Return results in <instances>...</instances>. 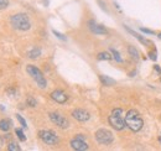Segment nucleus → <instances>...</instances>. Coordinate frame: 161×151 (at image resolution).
I'll return each instance as SVG.
<instances>
[{
	"label": "nucleus",
	"mask_w": 161,
	"mask_h": 151,
	"mask_svg": "<svg viewBox=\"0 0 161 151\" xmlns=\"http://www.w3.org/2000/svg\"><path fill=\"white\" fill-rule=\"evenodd\" d=\"M7 150L9 151H20L21 150V148L19 146V144H17V143H15V141H10V143H9V145H7Z\"/></svg>",
	"instance_id": "obj_20"
},
{
	"label": "nucleus",
	"mask_w": 161,
	"mask_h": 151,
	"mask_svg": "<svg viewBox=\"0 0 161 151\" xmlns=\"http://www.w3.org/2000/svg\"><path fill=\"white\" fill-rule=\"evenodd\" d=\"M26 104L29 105V106H31V108H35L36 105H37V101L35 98H32L31 96H29L27 98H26Z\"/></svg>",
	"instance_id": "obj_21"
},
{
	"label": "nucleus",
	"mask_w": 161,
	"mask_h": 151,
	"mask_svg": "<svg viewBox=\"0 0 161 151\" xmlns=\"http://www.w3.org/2000/svg\"><path fill=\"white\" fill-rule=\"evenodd\" d=\"M52 34H54L57 39H59V40H62V41H66V40H67V37H66L64 35H62L61 32H58L57 30H52Z\"/></svg>",
	"instance_id": "obj_22"
},
{
	"label": "nucleus",
	"mask_w": 161,
	"mask_h": 151,
	"mask_svg": "<svg viewBox=\"0 0 161 151\" xmlns=\"http://www.w3.org/2000/svg\"><path fill=\"white\" fill-rule=\"evenodd\" d=\"M9 0H0V10H4L9 6Z\"/></svg>",
	"instance_id": "obj_24"
},
{
	"label": "nucleus",
	"mask_w": 161,
	"mask_h": 151,
	"mask_svg": "<svg viewBox=\"0 0 161 151\" xmlns=\"http://www.w3.org/2000/svg\"><path fill=\"white\" fill-rule=\"evenodd\" d=\"M88 27L89 30L96 34V35H108V30L103 26V25H99L97 24L94 20H89L88 21Z\"/></svg>",
	"instance_id": "obj_8"
},
{
	"label": "nucleus",
	"mask_w": 161,
	"mask_h": 151,
	"mask_svg": "<svg viewBox=\"0 0 161 151\" xmlns=\"http://www.w3.org/2000/svg\"><path fill=\"white\" fill-rule=\"evenodd\" d=\"M128 52H129V54H130L133 58H135V59H139V57H140V53H139V51L136 50L134 46H129V47H128Z\"/></svg>",
	"instance_id": "obj_18"
},
{
	"label": "nucleus",
	"mask_w": 161,
	"mask_h": 151,
	"mask_svg": "<svg viewBox=\"0 0 161 151\" xmlns=\"http://www.w3.org/2000/svg\"><path fill=\"white\" fill-rule=\"evenodd\" d=\"M97 1H98V4H99V6H101V7H102V9H103V10L106 11V12H108L107 4H106V2L103 1V0H97Z\"/></svg>",
	"instance_id": "obj_27"
},
{
	"label": "nucleus",
	"mask_w": 161,
	"mask_h": 151,
	"mask_svg": "<svg viewBox=\"0 0 161 151\" xmlns=\"http://www.w3.org/2000/svg\"><path fill=\"white\" fill-rule=\"evenodd\" d=\"M155 71L158 72V74H161V68L158 66V64H155Z\"/></svg>",
	"instance_id": "obj_28"
},
{
	"label": "nucleus",
	"mask_w": 161,
	"mask_h": 151,
	"mask_svg": "<svg viewBox=\"0 0 161 151\" xmlns=\"http://www.w3.org/2000/svg\"><path fill=\"white\" fill-rule=\"evenodd\" d=\"M159 39H161V34H159Z\"/></svg>",
	"instance_id": "obj_31"
},
{
	"label": "nucleus",
	"mask_w": 161,
	"mask_h": 151,
	"mask_svg": "<svg viewBox=\"0 0 161 151\" xmlns=\"http://www.w3.org/2000/svg\"><path fill=\"white\" fill-rule=\"evenodd\" d=\"M124 29H125V30H126V31H128V32H129L130 35H133V36H134V37H135L136 40H139V42H141L143 45H146V46H151V45H153V44H151V41H149L148 39H145V37H143L141 35H139L138 32H135L134 30H131V29H130L129 26H126V25H124Z\"/></svg>",
	"instance_id": "obj_12"
},
{
	"label": "nucleus",
	"mask_w": 161,
	"mask_h": 151,
	"mask_svg": "<svg viewBox=\"0 0 161 151\" xmlns=\"http://www.w3.org/2000/svg\"><path fill=\"white\" fill-rule=\"evenodd\" d=\"M109 51H110V53H111V56H113V58L118 62V63H121L123 62V58L120 57V53L118 52V51L115 50V49H113V47H110L109 49Z\"/></svg>",
	"instance_id": "obj_17"
},
{
	"label": "nucleus",
	"mask_w": 161,
	"mask_h": 151,
	"mask_svg": "<svg viewBox=\"0 0 161 151\" xmlns=\"http://www.w3.org/2000/svg\"><path fill=\"white\" fill-rule=\"evenodd\" d=\"M40 56H41V49H39V47H34L32 50H30L27 52V57L31 58V59H36Z\"/></svg>",
	"instance_id": "obj_15"
},
{
	"label": "nucleus",
	"mask_w": 161,
	"mask_h": 151,
	"mask_svg": "<svg viewBox=\"0 0 161 151\" xmlns=\"http://www.w3.org/2000/svg\"><path fill=\"white\" fill-rule=\"evenodd\" d=\"M97 58H98L99 61H110V59L113 58V56H111V53H109V52H99L98 56H97Z\"/></svg>",
	"instance_id": "obj_16"
},
{
	"label": "nucleus",
	"mask_w": 161,
	"mask_h": 151,
	"mask_svg": "<svg viewBox=\"0 0 161 151\" xmlns=\"http://www.w3.org/2000/svg\"><path fill=\"white\" fill-rule=\"evenodd\" d=\"M15 134H16V136L19 138V140H20V141H26V136H25V134H24L22 129L16 128V129H15Z\"/></svg>",
	"instance_id": "obj_19"
},
{
	"label": "nucleus",
	"mask_w": 161,
	"mask_h": 151,
	"mask_svg": "<svg viewBox=\"0 0 161 151\" xmlns=\"http://www.w3.org/2000/svg\"><path fill=\"white\" fill-rule=\"evenodd\" d=\"M51 98H52L56 103H59V104H63V103H66V101H68V96H67L63 91H61V89L54 91V92L51 93Z\"/></svg>",
	"instance_id": "obj_11"
},
{
	"label": "nucleus",
	"mask_w": 161,
	"mask_h": 151,
	"mask_svg": "<svg viewBox=\"0 0 161 151\" xmlns=\"http://www.w3.org/2000/svg\"><path fill=\"white\" fill-rule=\"evenodd\" d=\"M140 31L144 32V34H146V35H155V31L149 30V29H145V27H140Z\"/></svg>",
	"instance_id": "obj_25"
},
{
	"label": "nucleus",
	"mask_w": 161,
	"mask_h": 151,
	"mask_svg": "<svg viewBox=\"0 0 161 151\" xmlns=\"http://www.w3.org/2000/svg\"><path fill=\"white\" fill-rule=\"evenodd\" d=\"M125 124L126 126L133 131H140L144 125V120L140 115V113L135 109H130L125 114Z\"/></svg>",
	"instance_id": "obj_1"
},
{
	"label": "nucleus",
	"mask_w": 161,
	"mask_h": 151,
	"mask_svg": "<svg viewBox=\"0 0 161 151\" xmlns=\"http://www.w3.org/2000/svg\"><path fill=\"white\" fill-rule=\"evenodd\" d=\"M10 25L19 31H27L31 29V21L26 14L19 12L10 16Z\"/></svg>",
	"instance_id": "obj_2"
},
{
	"label": "nucleus",
	"mask_w": 161,
	"mask_h": 151,
	"mask_svg": "<svg viewBox=\"0 0 161 151\" xmlns=\"http://www.w3.org/2000/svg\"><path fill=\"white\" fill-rule=\"evenodd\" d=\"M39 138L41 139V141L49 146H54L58 144L59 139L58 136L51 130H40L39 131Z\"/></svg>",
	"instance_id": "obj_6"
},
{
	"label": "nucleus",
	"mask_w": 161,
	"mask_h": 151,
	"mask_svg": "<svg viewBox=\"0 0 161 151\" xmlns=\"http://www.w3.org/2000/svg\"><path fill=\"white\" fill-rule=\"evenodd\" d=\"M16 119L19 120V123L21 124V126H22V128H27V125H26V120H25L20 114H16Z\"/></svg>",
	"instance_id": "obj_23"
},
{
	"label": "nucleus",
	"mask_w": 161,
	"mask_h": 151,
	"mask_svg": "<svg viewBox=\"0 0 161 151\" xmlns=\"http://www.w3.org/2000/svg\"><path fill=\"white\" fill-rule=\"evenodd\" d=\"M96 140H97V143L98 144H101V145H110L113 141H114V136H113V134H111V131H109L108 129H98L97 131H96Z\"/></svg>",
	"instance_id": "obj_5"
},
{
	"label": "nucleus",
	"mask_w": 161,
	"mask_h": 151,
	"mask_svg": "<svg viewBox=\"0 0 161 151\" xmlns=\"http://www.w3.org/2000/svg\"><path fill=\"white\" fill-rule=\"evenodd\" d=\"M108 121H109V124H110L115 130L121 131V130L126 126V124H125V116H124L123 109L115 108V109L110 113V115H109V118H108Z\"/></svg>",
	"instance_id": "obj_3"
},
{
	"label": "nucleus",
	"mask_w": 161,
	"mask_h": 151,
	"mask_svg": "<svg viewBox=\"0 0 161 151\" xmlns=\"http://www.w3.org/2000/svg\"><path fill=\"white\" fill-rule=\"evenodd\" d=\"M50 120L54 123V125H57L58 128L61 129H67L69 126V121L66 116H63L62 114L57 113V111H54V113H50Z\"/></svg>",
	"instance_id": "obj_7"
},
{
	"label": "nucleus",
	"mask_w": 161,
	"mask_h": 151,
	"mask_svg": "<svg viewBox=\"0 0 161 151\" xmlns=\"http://www.w3.org/2000/svg\"><path fill=\"white\" fill-rule=\"evenodd\" d=\"M149 58H150V59H153V61H156V59H158L156 51H150V52H149Z\"/></svg>",
	"instance_id": "obj_26"
},
{
	"label": "nucleus",
	"mask_w": 161,
	"mask_h": 151,
	"mask_svg": "<svg viewBox=\"0 0 161 151\" xmlns=\"http://www.w3.org/2000/svg\"><path fill=\"white\" fill-rule=\"evenodd\" d=\"M11 129V120L10 119H2L0 120V130L4 133H7Z\"/></svg>",
	"instance_id": "obj_14"
},
{
	"label": "nucleus",
	"mask_w": 161,
	"mask_h": 151,
	"mask_svg": "<svg viewBox=\"0 0 161 151\" xmlns=\"http://www.w3.org/2000/svg\"><path fill=\"white\" fill-rule=\"evenodd\" d=\"M72 116H73L76 120L82 121V123L88 121V120L91 119V114H89L87 110H84V109H74V110L72 111Z\"/></svg>",
	"instance_id": "obj_10"
},
{
	"label": "nucleus",
	"mask_w": 161,
	"mask_h": 151,
	"mask_svg": "<svg viewBox=\"0 0 161 151\" xmlns=\"http://www.w3.org/2000/svg\"><path fill=\"white\" fill-rule=\"evenodd\" d=\"M99 79H101L102 84L106 86V87H111V86H114V84L116 83L115 79L110 78L109 76H104V74H99Z\"/></svg>",
	"instance_id": "obj_13"
},
{
	"label": "nucleus",
	"mask_w": 161,
	"mask_h": 151,
	"mask_svg": "<svg viewBox=\"0 0 161 151\" xmlns=\"http://www.w3.org/2000/svg\"><path fill=\"white\" fill-rule=\"evenodd\" d=\"M2 143H4V140H2V138H1V136H0V146H1V145H2Z\"/></svg>",
	"instance_id": "obj_29"
},
{
	"label": "nucleus",
	"mask_w": 161,
	"mask_h": 151,
	"mask_svg": "<svg viewBox=\"0 0 161 151\" xmlns=\"http://www.w3.org/2000/svg\"><path fill=\"white\" fill-rule=\"evenodd\" d=\"M71 148L76 151H86L88 150V144L86 143V140L83 139H79V138H74L71 140L69 143Z\"/></svg>",
	"instance_id": "obj_9"
},
{
	"label": "nucleus",
	"mask_w": 161,
	"mask_h": 151,
	"mask_svg": "<svg viewBox=\"0 0 161 151\" xmlns=\"http://www.w3.org/2000/svg\"><path fill=\"white\" fill-rule=\"evenodd\" d=\"M26 72L36 82V84L39 86V88L45 89L47 87V81H46V78H45V76H44V73L41 72L40 68H37L34 64H27L26 66Z\"/></svg>",
	"instance_id": "obj_4"
},
{
	"label": "nucleus",
	"mask_w": 161,
	"mask_h": 151,
	"mask_svg": "<svg viewBox=\"0 0 161 151\" xmlns=\"http://www.w3.org/2000/svg\"><path fill=\"white\" fill-rule=\"evenodd\" d=\"M160 81H161V78H160Z\"/></svg>",
	"instance_id": "obj_32"
},
{
	"label": "nucleus",
	"mask_w": 161,
	"mask_h": 151,
	"mask_svg": "<svg viewBox=\"0 0 161 151\" xmlns=\"http://www.w3.org/2000/svg\"><path fill=\"white\" fill-rule=\"evenodd\" d=\"M159 141H160V144H161V133H160V136H159Z\"/></svg>",
	"instance_id": "obj_30"
}]
</instances>
